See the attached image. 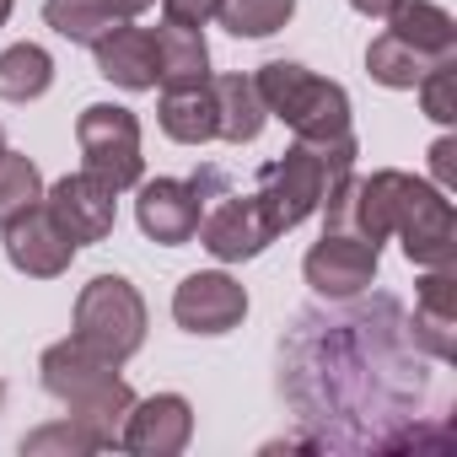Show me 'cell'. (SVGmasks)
Returning a JSON list of instances; mask_svg holds the SVG:
<instances>
[{
	"mask_svg": "<svg viewBox=\"0 0 457 457\" xmlns=\"http://www.w3.org/2000/svg\"><path fill=\"white\" fill-rule=\"evenodd\" d=\"M355 156H361L355 129L334 135V140H296L286 156H270L259 167V178H253V199H259V210L270 220V232L286 237L307 215H318L328 188L355 172Z\"/></svg>",
	"mask_w": 457,
	"mask_h": 457,
	"instance_id": "cell-1",
	"label": "cell"
},
{
	"mask_svg": "<svg viewBox=\"0 0 457 457\" xmlns=\"http://www.w3.org/2000/svg\"><path fill=\"white\" fill-rule=\"evenodd\" d=\"M38 382H44L49 398L65 403L71 420H81L103 441V452L119 446V430H124V414L135 403V387L119 377V366L108 355H97L92 345H81L71 334V339H60V345H49L38 355Z\"/></svg>",
	"mask_w": 457,
	"mask_h": 457,
	"instance_id": "cell-2",
	"label": "cell"
},
{
	"mask_svg": "<svg viewBox=\"0 0 457 457\" xmlns=\"http://www.w3.org/2000/svg\"><path fill=\"white\" fill-rule=\"evenodd\" d=\"M270 119H280L296 140H334L350 135V92L328 76H312L296 60H270L253 76Z\"/></svg>",
	"mask_w": 457,
	"mask_h": 457,
	"instance_id": "cell-3",
	"label": "cell"
},
{
	"mask_svg": "<svg viewBox=\"0 0 457 457\" xmlns=\"http://www.w3.org/2000/svg\"><path fill=\"white\" fill-rule=\"evenodd\" d=\"M393 237L403 248L409 264L420 270H441V264H457V215H452V199L414 178V172H398L393 178Z\"/></svg>",
	"mask_w": 457,
	"mask_h": 457,
	"instance_id": "cell-4",
	"label": "cell"
},
{
	"mask_svg": "<svg viewBox=\"0 0 457 457\" xmlns=\"http://www.w3.org/2000/svg\"><path fill=\"white\" fill-rule=\"evenodd\" d=\"M71 334L81 345H92L97 355H108L113 366H124L145 345V296L124 275H97L76 296V328Z\"/></svg>",
	"mask_w": 457,
	"mask_h": 457,
	"instance_id": "cell-5",
	"label": "cell"
},
{
	"mask_svg": "<svg viewBox=\"0 0 457 457\" xmlns=\"http://www.w3.org/2000/svg\"><path fill=\"white\" fill-rule=\"evenodd\" d=\"M76 145L92 178H103L113 194L135 188L145 178V156H140V119L119 103H92L76 119Z\"/></svg>",
	"mask_w": 457,
	"mask_h": 457,
	"instance_id": "cell-6",
	"label": "cell"
},
{
	"mask_svg": "<svg viewBox=\"0 0 457 457\" xmlns=\"http://www.w3.org/2000/svg\"><path fill=\"white\" fill-rule=\"evenodd\" d=\"M172 318L183 334H199V339H220L243 328L248 318V291L243 280H232L226 270H194L183 275V286L172 291Z\"/></svg>",
	"mask_w": 457,
	"mask_h": 457,
	"instance_id": "cell-7",
	"label": "cell"
},
{
	"mask_svg": "<svg viewBox=\"0 0 457 457\" xmlns=\"http://www.w3.org/2000/svg\"><path fill=\"white\" fill-rule=\"evenodd\" d=\"M194 237H199V248H204L210 259H220V264H248V259H259V253L275 243V232H270L259 199H253V194H232V188L204 204Z\"/></svg>",
	"mask_w": 457,
	"mask_h": 457,
	"instance_id": "cell-8",
	"label": "cell"
},
{
	"mask_svg": "<svg viewBox=\"0 0 457 457\" xmlns=\"http://www.w3.org/2000/svg\"><path fill=\"white\" fill-rule=\"evenodd\" d=\"M377 264H382V248H377V243L350 237V232H323V237L307 248L302 275H307V286H312L323 302H350V296L371 291Z\"/></svg>",
	"mask_w": 457,
	"mask_h": 457,
	"instance_id": "cell-9",
	"label": "cell"
},
{
	"mask_svg": "<svg viewBox=\"0 0 457 457\" xmlns=\"http://www.w3.org/2000/svg\"><path fill=\"white\" fill-rule=\"evenodd\" d=\"M44 210L54 215V226H60L76 248L103 243V237L113 232V220H119L113 188H108L103 178H92L87 167H81V172H65L60 183H44Z\"/></svg>",
	"mask_w": 457,
	"mask_h": 457,
	"instance_id": "cell-10",
	"label": "cell"
},
{
	"mask_svg": "<svg viewBox=\"0 0 457 457\" xmlns=\"http://www.w3.org/2000/svg\"><path fill=\"white\" fill-rule=\"evenodd\" d=\"M194 441V403L183 393H151L135 398L119 430V446L135 457H178Z\"/></svg>",
	"mask_w": 457,
	"mask_h": 457,
	"instance_id": "cell-11",
	"label": "cell"
},
{
	"mask_svg": "<svg viewBox=\"0 0 457 457\" xmlns=\"http://www.w3.org/2000/svg\"><path fill=\"white\" fill-rule=\"evenodd\" d=\"M199 215H204V199H199V188L188 178H151V183H140L135 220H140V232L151 243H162V248L194 243Z\"/></svg>",
	"mask_w": 457,
	"mask_h": 457,
	"instance_id": "cell-12",
	"label": "cell"
},
{
	"mask_svg": "<svg viewBox=\"0 0 457 457\" xmlns=\"http://www.w3.org/2000/svg\"><path fill=\"white\" fill-rule=\"evenodd\" d=\"M6 232V259H12V270L17 275H28V280H54V275H65L71 270V259L81 253L60 226H54V215L44 210V204H33L28 215H17L12 226H0Z\"/></svg>",
	"mask_w": 457,
	"mask_h": 457,
	"instance_id": "cell-13",
	"label": "cell"
},
{
	"mask_svg": "<svg viewBox=\"0 0 457 457\" xmlns=\"http://www.w3.org/2000/svg\"><path fill=\"white\" fill-rule=\"evenodd\" d=\"M409 334H414V350H425L441 366L457 355V264L425 270V280L414 286Z\"/></svg>",
	"mask_w": 457,
	"mask_h": 457,
	"instance_id": "cell-14",
	"label": "cell"
},
{
	"mask_svg": "<svg viewBox=\"0 0 457 457\" xmlns=\"http://www.w3.org/2000/svg\"><path fill=\"white\" fill-rule=\"evenodd\" d=\"M92 54H97V76L103 81H113L124 92H151L156 87V44H151L145 28L119 22V28H108L92 44Z\"/></svg>",
	"mask_w": 457,
	"mask_h": 457,
	"instance_id": "cell-15",
	"label": "cell"
},
{
	"mask_svg": "<svg viewBox=\"0 0 457 457\" xmlns=\"http://www.w3.org/2000/svg\"><path fill=\"white\" fill-rule=\"evenodd\" d=\"M210 97H215V140L226 145H253L270 124V108L253 87V76H210Z\"/></svg>",
	"mask_w": 457,
	"mask_h": 457,
	"instance_id": "cell-16",
	"label": "cell"
},
{
	"mask_svg": "<svg viewBox=\"0 0 457 457\" xmlns=\"http://www.w3.org/2000/svg\"><path fill=\"white\" fill-rule=\"evenodd\" d=\"M156 44V81L162 92H183V87H204L210 81V44H204V28H178V22H162L151 33Z\"/></svg>",
	"mask_w": 457,
	"mask_h": 457,
	"instance_id": "cell-17",
	"label": "cell"
},
{
	"mask_svg": "<svg viewBox=\"0 0 457 457\" xmlns=\"http://www.w3.org/2000/svg\"><path fill=\"white\" fill-rule=\"evenodd\" d=\"M387 33H398L409 49H420L425 60H446L457 54V22L446 6H436V0H398V6L382 17Z\"/></svg>",
	"mask_w": 457,
	"mask_h": 457,
	"instance_id": "cell-18",
	"label": "cell"
},
{
	"mask_svg": "<svg viewBox=\"0 0 457 457\" xmlns=\"http://www.w3.org/2000/svg\"><path fill=\"white\" fill-rule=\"evenodd\" d=\"M156 124L178 145H210L215 140V97H210V81L204 87H183V92H162Z\"/></svg>",
	"mask_w": 457,
	"mask_h": 457,
	"instance_id": "cell-19",
	"label": "cell"
},
{
	"mask_svg": "<svg viewBox=\"0 0 457 457\" xmlns=\"http://www.w3.org/2000/svg\"><path fill=\"white\" fill-rule=\"evenodd\" d=\"M54 87V60L44 44H12L0 54V97L6 103H38Z\"/></svg>",
	"mask_w": 457,
	"mask_h": 457,
	"instance_id": "cell-20",
	"label": "cell"
},
{
	"mask_svg": "<svg viewBox=\"0 0 457 457\" xmlns=\"http://www.w3.org/2000/svg\"><path fill=\"white\" fill-rule=\"evenodd\" d=\"M436 60H425L420 49H409L398 33H377L371 38V49H366V71H371V81L377 87H387V92H414V81L430 71Z\"/></svg>",
	"mask_w": 457,
	"mask_h": 457,
	"instance_id": "cell-21",
	"label": "cell"
},
{
	"mask_svg": "<svg viewBox=\"0 0 457 457\" xmlns=\"http://www.w3.org/2000/svg\"><path fill=\"white\" fill-rule=\"evenodd\" d=\"M33 204H44V172L33 156L6 145V156H0V226H12Z\"/></svg>",
	"mask_w": 457,
	"mask_h": 457,
	"instance_id": "cell-22",
	"label": "cell"
},
{
	"mask_svg": "<svg viewBox=\"0 0 457 457\" xmlns=\"http://www.w3.org/2000/svg\"><path fill=\"white\" fill-rule=\"evenodd\" d=\"M44 22L60 33V38H71V44H97L108 28H119V17L103 6V0H44Z\"/></svg>",
	"mask_w": 457,
	"mask_h": 457,
	"instance_id": "cell-23",
	"label": "cell"
},
{
	"mask_svg": "<svg viewBox=\"0 0 457 457\" xmlns=\"http://www.w3.org/2000/svg\"><path fill=\"white\" fill-rule=\"evenodd\" d=\"M296 17V0H220V28L237 38H270Z\"/></svg>",
	"mask_w": 457,
	"mask_h": 457,
	"instance_id": "cell-24",
	"label": "cell"
},
{
	"mask_svg": "<svg viewBox=\"0 0 457 457\" xmlns=\"http://www.w3.org/2000/svg\"><path fill=\"white\" fill-rule=\"evenodd\" d=\"M22 452H28V457H49V452H60V457H87V452H103V441H97L81 420L65 414V420H54V425L22 436Z\"/></svg>",
	"mask_w": 457,
	"mask_h": 457,
	"instance_id": "cell-25",
	"label": "cell"
},
{
	"mask_svg": "<svg viewBox=\"0 0 457 457\" xmlns=\"http://www.w3.org/2000/svg\"><path fill=\"white\" fill-rule=\"evenodd\" d=\"M414 92H420L425 119H436V124H457V54L436 60V65L414 81Z\"/></svg>",
	"mask_w": 457,
	"mask_h": 457,
	"instance_id": "cell-26",
	"label": "cell"
},
{
	"mask_svg": "<svg viewBox=\"0 0 457 457\" xmlns=\"http://www.w3.org/2000/svg\"><path fill=\"white\" fill-rule=\"evenodd\" d=\"M220 17V0H162V22H178V28H204Z\"/></svg>",
	"mask_w": 457,
	"mask_h": 457,
	"instance_id": "cell-27",
	"label": "cell"
},
{
	"mask_svg": "<svg viewBox=\"0 0 457 457\" xmlns=\"http://www.w3.org/2000/svg\"><path fill=\"white\" fill-rule=\"evenodd\" d=\"M430 172H436V188H441V194L457 188V140H452V135H441V140L430 145Z\"/></svg>",
	"mask_w": 457,
	"mask_h": 457,
	"instance_id": "cell-28",
	"label": "cell"
},
{
	"mask_svg": "<svg viewBox=\"0 0 457 457\" xmlns=\"http://www.w3.org/2000/svg\"><path fill=\"white\" fill-rule=\"evenodd\" d=\"M103 6H108L119 22H135L140 12H151V6H156V0H103Z\"/></svg>",
	"mask_w": 457,
	"mask_h": 457,
	"instance_id": "cell-29",
	"label": "cell"
},
{
	"mask_svg": "<svg viewBox=\"0 0 457 457\" xmlns=\"http://www.w3.org/2000/svg\"><path fill=\"white\" fill-rule=\"evenodd\" d=\"M350 6H355L361 17H387V12L398 6V0H350Z\"/></svg>",
	"mask_w": 457,
	"mask_h": 457,
	"instance_id": "cell-30",
	"label": "cell"
},
{
	"mask_svg": "<svg viewBox=\"0 0 457 457\" xmlns=\"http://www.w3.org/2000/svg\"><path fill=\"white\" fill-rule=\"evenodd\" d=\"M12 6H17V0H0V28H6V22H12Z\"/></svg>",
	"mask_w": 457,
	"mask_h": 457,
	"instance_id": "cell-31",
	"label": "cell"
},
{
	"mask_svg": "<svg viewBox=\"0 0 457 457\" xmlns=\"http://www.w3.org/2000/svg\"><path fill=\"white\" fill-rule=\"evenodd\" d=\"M0 156H6V129H0Z\"/></svg>",
	"mask_w": 457,
	"mask_h": 457,
	"instance_id": "cell-32",
	"label": "cell"
},
{
	"mask_svg": "<svg viewBox=\"0 0 457 457\" xmlns=\"http://www.w3.org/2000/svg\"><path fill=\"white\" fill-rule=\"evenodd\" d=\"M0 398H6V387H0Z\"/></svg>",
	"mask_w": 457,
	"mask_h": 457,
	"instance_id": "cell-33",
	"label": "cell"
}]
</instances>
